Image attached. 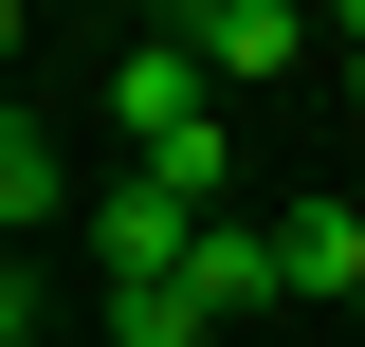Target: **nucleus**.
Returning a JSON list of instances; mask_svg holds the SVG:
<instances>
[{
    "mask_svg": "<svg viewBox=\"0 0 365 347\" xmlns=\"http://www.w3.org/2000/svg\"><path fill=\"white\" fill-rule=\"evenodd\" d=\"M256 238H274V293H347V311H365V201H347V183H311V201H274Z\"/></svg>",
    "mask_w": 365,
    "mask_h": 347,
    "instance_id": "nucleus-1",
    "label": "nucleus"
},
{
    "mask_svg": "<svg viewBox=\"0 0 365 347\" xmlns=\"http://www.w3.org/2000/svg\"><path fill=\"white\" fill-rule=\"evenodd\" d=\"M201 110H220V91L182 74V37H146V55H110V129H128V165H165V146L201 129Z\"/></svg>",
    "mask_w": 365,
    "mask_h": 347,
    "instance_id": "nucleus-3",
    "label": "nucleus"
},
{
    "mask_svg": "<svg viewBox=\"0 0 365 347\" xmlns=\"http://www.w3.org/2000/svg\"><path fill=\"white\" fill-rule=\"evenodd\" d=\"M311 37H329V55H347V110H365V0H329Z\"/></svg>",
    "mask_w": 365,
    "mask_h": 347,
    "instance_id": "nucleus-8",
    "label": "nucleus"
},
{
    "mask_svg": "<svg viewBox=\"0 0 365 347\" xmlns=\"http://www.w3.org/2000/svg\"><path fill=\"white\" fill-rule=\"evenodd\" d=\"M0 129H19V74H0Z\"/></svg>",
    "mask_w": 365,
    "mask_h": 347,
    "instance_id": "nucleus-10",
    "label": "nucleus"
},
{
    "mask_svg": "<svg viewBox=\"0 0 365 347\" xmlns=\"http://www.w3.org/2000/svg\"><path fill=\"white\" fill-rule=\"evenodd\" d=\"M0 347H55V274L37 256H0Z\"/></svg>",
    "mask_w": 365,
    "mask_h": 347,
    "instance_id": "nucleus-7",
    "label": "nucleus"
},
{
    "mask_svg": "<svg viewBox=\"0 0 365 347\" xmlns=\"http://www.w3.org/2000/svg\"><path fill=\"white\" fill-rule=\"evenodd\" d=\"M0 74H19V0H0Z\"/></svg>",
    "mask_w": 365,
    "mask_h": 347,
    "instance_id": "nucleus-9",
    "label": "nucleus"
},
{
    "mask_svg": "<svg viewBox=\"0 0 365 347\" xmlns=\"http://www.w3.org/2000/svg\"><path fill=\"white\" fill-rule=\"evenodd\" d=\"M55 201H73V165H55V129H37V110H19V129H0V256L37 238Z\"/></svg>",
    "mask_w": 365,
    "mask_h": 347,
    "instance_id": "nucleus-5",
    "label": "nucleus"
},
{
    "mask_svg": "<svg viewBox=\"0 0 365 347\" xmlns=\"http://www.w3.org/2000/svg\"><path fill=\"white\" fill-rule=\"evenodd\" d=\"M182 238H201V219H182L165 183H128V165L91 183V256H110V293H165V274H182Z\"/></svg>",
    "mask_w": 365,
    "mask_h": 347,
    "instance_id": "nucleus-2",
    "label": "nucleus"
},
{
    "mask_svg": "<svg viewBox=\"0 0 365 347\" xmlns=\"http://www.w3.org/2000/svg\"><path fill=\"white\" fill-rule=\"evenodd\" d=\"M110 347H220V329H201L182 293H110Z\"/></svg>",
    "mask_w": 365,
    "mask_h": 347,
    "instance_id": "nucleus-6",
    "label": "nucleus"
},
{
    "mask_svg": "<svg viewBox=\"0 0 365 347\" xmlns=\"http://www.w3.org/2000/svg\"><path fill=\"white\" fill-rule=\"evenodd\" d=\"M165 293L201 311V329H237V311H274V238H256V219L220 201V219H201V238H182V274H165Z\"/></svg>",
    "mask_w": 365,
    "mask_h": 347,
    "instance_id": "nucleus-4",
    "label": "nucleus"
}]
</instances>
